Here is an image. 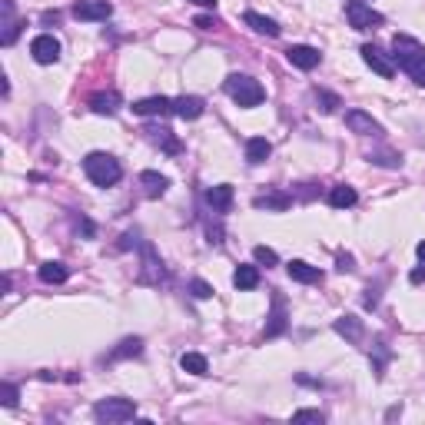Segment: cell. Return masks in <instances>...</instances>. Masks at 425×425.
I'll return each mask as SVG.
<instances>
[{"mask_svg": "<svg viewBox=\"0 0 425 425\" xmlns=\"http://www.w3.org/2000/svg\"><path fill=\"white\" fill-rule=\"evenodd\" d=\"M286 60L292 67H299V70H316L323 63V53L316 50V47H309V43H292L286 50Z\"/></svg>", "mask_w": 425, "mask_h": 425, "instance_id": "obj_8", "label": "cell"}, {"mask_svg": "<svg viewBox=\"0 0 425 425\" xmlns=\"http://www.w3.org/2000/svg\"><path fill=\"white\" fill-rule=\"evenodd\" d=\"M40 279H43L47 286H60V283L70 279V269H67L63 263H53V259H50V263L40 266Z\"/></svg>", "mask_w": 425, "mask_h": 425, "instance_id": "obj_24", "label": "cell"}, {"mask_svg": "<svg viewBox=\"0 0 425 425\" xmlns=\"http://www.w3.org/2000/svg\"><path fill=\"white\" fill-rule=\"evenodd\" d=\"M292 422H316V425H323V412H316V409H299V412L292 415Z\"/></svg>", "mask_w": 425, "mask_h": 425, "instance_id": "obj_33", "label": "cell"}, {"mask_svg": "<svg viewBox=\"0 0 425 425\" xmlns=\"http://www.w3.org/2000/svg\"><path fill=\"white\" fill-rule=\"evenodd\" d=\"M120 107H123V100H120L116 90H103V93L90 97V110L100 113V116H113V113H120Z\"/></svg>", "mask_w": 425, "mask_h": 425, "instance_id": "obj_12", "label": "cell"}, {"mask_svg": "<svg viewBox=\"0 0 425 425\" xmlns=\"http://www.w3.org/2000/svg\"><path fill=\"white\" fill-rule=\"evenodd\" d=\"M392 63L399 67L402 74L412 76L419 87H425V47L415 37H409V34H396L392 37Z\"/></svg>", "mask_w": 425, "mask_h": 425, "instance_id": "obj_1", "label": "cell"}, {"mask_svg": "<svg viewBox=\"0 0 425 425\" xmlns=\"http://www.w3.org/2000/svg\"><path fill=\"white\" fill-rule=\"evenodd\" d=\"M286 273L292 276L296 283H306V286H313V283H323V269H319V266L302 263V259H292V263L286 266Z\"/></svg>", "mask_w": 425, "mask_h": 425, "instance_id": "obj_15", "label": "cell"}, {"mask_svg": "<svg viewBox=\"0 0 425 425\" xmlns=\"http://www.w3.org/2000/svg\"><path fill=\"white\" fill-rule=\"evenodd\" d=\"M415 252H419V259H422V263H425V239H422V243H419V246H415Z\"/></svg>", "mask_w": 425, "mask_h": 425, "instance_id": "obj_41", "label": "cell"}, {"mask_svg": "<svg viewBox=\"0 0 425 425\" xmlns=\"http://www.w3.org/2000/svg\"><path fill=\"white\" fill-rule=\"evenodd\" d=\"M332 329H336L339 336H346L349 342H363V319H356V316H339L336 323H332Z\"/></svg>", "mask_w": 425, "mask_h": 425, "instance_id": "obj_19", "label": "cell"}, {"mask_svg": "<svg viewBox=\"0 0 425 425\" xmlns=\"http://www.w3.org/2000/svg\"><path fill=\"white\" fill-rule=\"evenodd\" d=\"M346 20H349L352 30H372V27H382V13L372 11L369 4H363V0H349L346 4Z\"/></svg>", "mask_w": 425, "mask_h": 425, "instance_id": "obj_5", "label": "cell"}, {"mask_svg": "<svg viewBox=\"0 0 425 425\" xmlns=\"http://www.w3.org/2000/svg\"><path fill=\"white\" fill-rule=\"evenodd\" d=\"M193 24L200 27V30H212V27H216V20H212V17H196Z\"/></svg>", "mask_w": 425, "mask_h": 425, "instance_id": "obj_37", "label": "cell"}, {"mask_svg": "<svg viewBox=\"0 0 425 425\" xmlns=\"http://www.w3.org/2000/svg\"><path fill=\"white\" fill-rule=\"evenodd\" d=\"M233 286L236 289H256L259 286V269L256 266H236V273H233Z\"/></svg>", "mask_w": 425, "mask_h": 425, "instance_id": "obj_25", "label": "cell"}, {"mask_svg": "<svg viewBox=\"0 0 425 425\" xmlns=\"http://www.w3.org/2000/svg\"><path fill=\"white\" fill-rule=\"evenodd\" d=\"M246 27H252L256 34H266V37H279V24H276L273 17H263V13H256V11H246Z\"/></svg>", "mask_w": 425, "mask_h": 425, "instance_id": "obj_22", "label": "cell"}, {"mask_svg": "<svg viewBox=\"0 0 425 425\" xmlns=\"http://www.w3.org/2000/svg\"><path fill=\"white\" fill-rule=\"evenodd\" d=\"M74 17H76V20H87V24H93V20H110V17H113V4H110V0H76V4H74Z\"/></svg>", "mask_w": 425, "mask_h": 425, "instance_id": "obj_6", "label": "cell"}, {"mask_svg": "<svg viewBox=\"0 0 425 425\" xmlns=\"http://www.w3.org/2000/svg\"><path fill=\"white\" fill-rule=\"evenodd\" d=\"M252 206L256 210H276V212H283L292 206V196L289 193H263V196H256L252 200Z\"/></svg>", "mask_w": 425, "mask_h": 425, "instance_id": "obj_23", "label": "cell"}, {"mask_svg": "<svg viewBox=\"0 0 425 425\" xmlns=\"http://www.w3.org/2000/svg\"><path fill=\"white\" fill-rule=\"evenodd\" d=\"M369 163H379V166H389V170H399L402 166V156L392 150H379V153H369Z\"/></svg>", "mask_w": 425, "mask_h": 425, "instance_id": "obj_29", "label": "cell"}, {"mask_svg": "<svg viewBox=\"0 0 425 425\" xmlns=\"http://www.w3.org/2000/svg\"><path fill=\"white\" fill-rule=\"evenodd\" d=\"M0 4H4V47H11L13 40H17V30H20V27L13 24V0H0Z\"/></svg>", "mask_w": 425, "mask_h": 425, "instance_id": "obj_27", "label": "cell"}, {"mask_svg": "<svg viewBox=\"0 0 425 425\" xmlns=\"http://www.w3.org/2000/svg\"><path fill=\"white\" fill-rule=\"evenodd\" d=\"M346 126H349L352 133H359V137H382V126L375 123L365 110H349V113H346Z\"/></svg>", "mask_w": 425, "mask_h": 425, "instance_id": "obj_10", "label": "cell"}, {"mask_svg": "<svg viewBox=\"0 0 425 425\" xmlns=\"http://www.w3.org/2000/svg\"><path fill=\"white\" fill-rule=\"evenodd\" d=\"M336 269H339V273H352V269H356V259H352V256H346V252H339Z\"/></svg>", "mask_w": 425, "mask_h": 425, "instance_id": "obj_35", "label": "cell"}, {"mask_svg": "<svg viewBox=\"0 0 425 425\" xmlns=\"http://www.w3.org/2000/svg\"><path fill=\"white\" fill-rule=\"evenodd\" d=\"M269 153H273V143L266 137H252L246 140V160L252 163V166H259V163L269 160Z\"/></svg>", "mask_w": 425, "mask_h": 425, "instance_id": "obj_21", "label": "cell"}, {"mask_svg": "<svg viewBox=\"0 0 425 425\" xmlns=\"http://www.w3.org/2000/svg\"><path fill=\"white\" fill-rule=\"evenodd\" d=\"M180 365H183V372H189V375L210 372V363H206V356H200V352H183V356H180Z\"/></svg>", "mask_w": 425, "mask_h": 425, "instance_id": "obj_26", "label": "cell"}, {"mask_svg": "<svg viewBox=\"0 0 425 425\" xmlns=\"http://www.w3.org/2000/svg\"><path fill=\"white\" fill-rule=\"evenodd\" d=\"M133 113H140V116H166V113H173V100L170 97H143V100L133 103Z\"/></svg>", "mask_w": 425, "mask_h": 425, "instance_id": "obj_13", "label": "cell"}, {"mask_svg": "<svg viewBox=\"0 0 425 425\" xmlns=\"http://www.w3.org/2000/svg\"><path fill=\"white\" fill-rule=\"evenodd\" d=\"M30 53H34L37 63H57L60 60V40L50 37V34H40V37H34V43H30Z\"/></svg>", "mask_w": 425, "mask_h": 425, "instance_id": "obj_9", "label": "cell"}, {"mask_svg": "<svg viewBox=\"0 0 425 425\" xmlns=\"http://www.w3.org/2000/svg\"><path fill=\"white\" fill-rule=\"evenodd\" d=\"M76 229H83V233H87V236H93V223H90V220H83V216H80V220H76Z\"/></svg>", "mask_w": 425, "mask_h": 425, "instance_id": "obj_39", "label": "cell"}, {"mask_svg": "<svg viewBox=\"0 0 425 425\" xmlns=\"http://www.w3.org/2000/svg\"><path fill=\"white\" fill-rule=\"evenodd\" d=\"M409 279H412V286H419V283H425V263L419 266V269H412V276H409Z\"/></svg>", "mask_w": 425, "mask_h": 425, "instance_id": "obj_38", "label": "cell"}, {"mask_svg": "<svg viewBox=\"0 0 425 425\" xmlns=\"http://www.w3.org/2000/svg\"><path fill=\"white\" fill-rule=\"evenodd\" d=\"M223 90L233 97V103H239L243 110H250V107H259V103L266 100V90L259 80H252V76L246 74H229L226 76Z\"/></svg>", "mask_w": 425, "mask_h": 425, "instance_id": "obj_3", "label": "cell"}, {"mask_svg": "<svg viewBox=\"0 0 425 425\" xmlns=\"http://www.w3.org/2000/svg\"><path fill=\"white\" fill-rule=\"evenodd\" d=\"M316 103H319L323 113H332L336 107H342V100H339L336 93H329V90H316Z\"/></svg>", "mask_w": 425, "mask_h": 425, "instance_id": "obj_30", "label": "cell"}, {"mask_svg": "<svg viewBox=\"0 0 425 425\" xmlns=\"http://www.w3.org/2000/svg\"><path fill=\"white\" fill-rule=\"evenodd\" d=\"M203 200H206V206H210L212 212H220V216H223V212H229V206H233V187H229V183L210 187Z\"/></svg>", "mask_w": 425, "mask_h": 425, "instance_id": "obj_11", "label": "cell"}, {"mask_svg": "<svg viewBox=\"0 0 425 425\" xmlns=\"http://www.w3.org/2000/svg\"><path fill=\"white\" fill-rule=\"evenodd\" d=\"M173 113L176 116H183V120H200L203 113H206V103H203L200 97H176Z\"/></svg>", "mask_w": 425, "mask_h": 425, "instance_id": "obj_17", "label": "cell"}, {"mask_svg": "<svg viewBox=\"0 0 425 425\" xmlns=\"http://www.w3.org/2000/svg\"><path fill=\"white\" fill-rule=\"evenodd\" d=\"M137 415V402L133 399H120V396H113V399H100L93 405V419L103 425H120V422H130Z\"/></svg>", "mask_w": 425, "mask_h": 425, "instance_id": "obj_4", "label": "cell"}, {"mask_svg": "<svg viewBox=\"0 0 425 425\" xmlns=\"http://www.w3.org/2000/svg\"><path fill=\"white\" fill-rule=\"evenodd\" d=\"M356 203H359V193L352 187H346V183H339V187L329 189V206H332V210H349Z\"/></svg>", "mask_w": 425, "mask_h": 425, "instance_id": "obj_20", "label": "cell"}, {"mask_svg": "<svg viewBox=\"0 0 425 425\" xmlns=\"http://www.w3.org/2000/svg\"><path fill=\"white\" fill-rule=\"evenodd\" d=\"M363 60L369 63V67H372V70L382 76V80H392V76H396L392 53H386L382 47H375V43H365V47H363Z\"/></svg>", "mask_w": 425, "mask_h": 425, "instance_id": "obj_7", "label": "cell"}, {"mask_svg": "<svg viewBox=\"0 0 425 425\" xmlns=\"http://www.w3.org/2000/svg\"><path fill=\"white\" fill-rule=\"evenodd\" d=\"M83 173L90 176V183L93 187H116L120 183V176H123V166H120V160H113L110 153H87L83 156Z\"/></svg>", "mask_w": 425, "mask_h": 425, "instance_id": "obj_2", "label": "cell"}, {"mask_svg": "<svg viewBox=\"0 0 425 425\" xmlns=\"http://www.w3.org/2000/svg\"><path fill=\"white\" fill-rule=\"evenodd\" d=\"M189 4H196V7H206V11H216V0H189Z\"/></svg>", "mask_w": 425, "mask_h": 425, "instance_id": "obj_40", "label": "cell"}, {"mask_svg": "<svg viewBox=\"0 0 425 425\" xmlns=\"http://www.w3.org/2000/svg\"><path fill=\"white\" fill-rule=\"evenodd\" d=\"M0 392H4V405H7V409H13V405H17V396H20V392H17V386H13V382H4V389H0Z\"/></svg>", "mask_w": 425, "mask_h": 425, "instance_id": "obj_34", "label": "cell"}, {"mask_svg": "<svg viewBox=\"0 0 425 425\" xmlns=\"http://www.w3.org/2000/svg\"><path fill=\"white\" fill-rule=\"evenodd\" d=\"M140 352H143V339H140V336H130V339H123V342H120V346L110 352V359L116 363V359H130V356H140Z\"/></svg>", "mask_w": 425, "mask_h": 425, "instance_id": "obj_28", "label": "cell"}, {"mask_svg": "<svg viewBox=\"0 0 425 425\" xmlns=\"http://www.w3.org/2000/svg\"><path fill=\"white\" fill-rule=\"evenodd\" d=\"M147 137L160 147V150H166V153H180L183 147H180V140L173 137V130L170 126H163V123H156V126H147Z\"/></svg>", "mask_w": 425, "mask_h": 425, "instance_id": "obj_16", "label": "cell"}, {"mask_svg": "<svg viewBox=\"0 0 425 425\" xmlns=\"http://www.w3.org/2000/svg\"><path fill=\"white\" fill-rule=\"evenodd\" d=\"M189 296H193V299H210L212 286L210 283H203V279H193V283H189Z\"/></svg>", "mask_w": 425, "mask_h": 425, "instance_id": "obj_32", "label": "cell"}, {"mask_svg": "<svg viewBox=\"0 0 425 425\" xmlns=\"http://www.w3.org/2000/svg\"><path fill=\"white\" fill-rule=\"evenodd\" d=\"M289 325V316H286V302H283V296H273V316H269V325H266V339H276L283 336Z\"/></svg>", "mask_w": 425, "mask_h": 425, "instance_id": "obj_14", "label": "cell"}, {"mask_svg": "<svg viewBox=\"0 0 425 425\" xmlns=\"http://www.w3.org/2000/svg\"><path fill=\"white\" fill-rule=\"evenodd\" d=\"M252 259H256V263H263V266H276V263H279V256H276L269 246H256V250H252Z\"/></svg>", "mask_w": 425, "mask_h": 425, "instance_id": "obj_31", "label": "cell"}, {"mask_svg": "<svg viewBox=\"0 0 425 425\" xmlns=\"http://www.w3.org/2000/svg\"><path fill=\"white\" fill-rule=\"evenodd\" d=\"M365 309H375V306H379V286H369L365 289Z\"/></svg>", "mask_w": 425, "mask_h": 425, "instance_id": "obj_36", "label": "cell"}, {"mask_svg": "<svg viewBox=\"0 0 425 425\" xmlns=\"http://www.w3.org/2000/svg\"><path fill=\"white\" fill-rule=\"evenodd\" d=\"M140 183H143V193H147L150 200H160L163 193H166V187H170V180L160 176L156 170H143V173H140Z\"/></svg>", "mask_w": 425, "mask_h": 425, "instance_id": "obj_18", "label": "cell"}]
</instances>
